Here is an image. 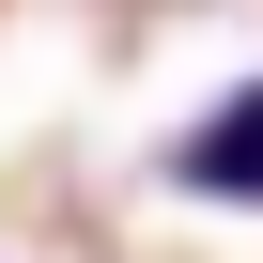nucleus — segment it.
Masks as SVG:
<instances>
[{
	"label": "nucleus",
	"mask_w": 263,
	"mask_h": 263,
	"mask_svg": "<svg viewBox=\"0 0 263 263\" xmlns=\"http://www.w3.org/2000/svg\"><path fill=\"white\" fill-rule=\"evenodd\" d=\"M171 186H186V201H263V78L217 93L186 140H171Z\"/></svg>",
	"instance_id": "f257e3e1"
}]
</instances>
